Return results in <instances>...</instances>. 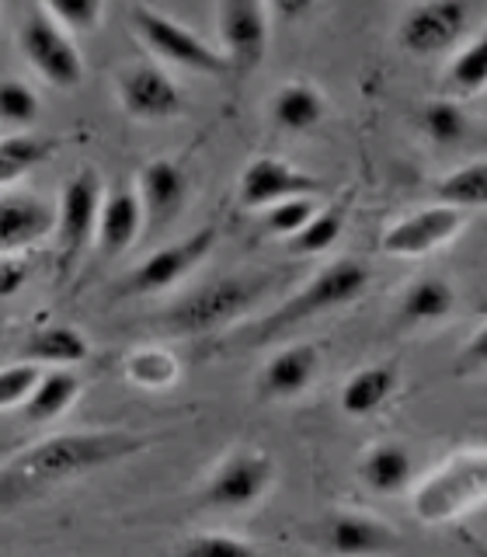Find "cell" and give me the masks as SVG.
Here are the masks:
<instances>
[{"mask_svg": "<svg viewBox=\"0 0 487 557\" xmlns=\"http://www.w3.org/2000/svg\"><path fill=\"white\" fill-rule=\"evenodd\" d=\"M216 248V226L205 223L199 226L196 234H188L182 240H171L164 248H157L150 258H143L139 265L129 272L126 278V289L129 296H153V293H164L171 289L178 278H185L196 265L209 258V251Z\"/></svg>", "mask_w": 487, "mask_h": 557, "instance_id": "obj_8", "label": "cell"}, {"mask_svg": "<svg viewBox=\"0 0 487 557\" xmlns=\"http://www.w3.org/2000/svg\"><path fill=\"white\" fill-rule=\"evenodd\" d=\"M57 234V209L32 191L0 188V255H25Z\"/></svg>", "mask_w": 487, "mask_h": 557, "instance_id": "obj_15", "label": "cell"}, {"mask_svg": "<svg viewBox=\"0 0 487 557\" xmlns=\"http://www.w3.org/2000/svg\"><path fill=\"white\" fill-rule=\"evenodd\" d=\"M129 25L136 32V39L143 42L157 60H164L171 66H185L191 74H209V77L230 74V63H226L223 49H213L205 39H199L196 32H188L182 22L167 17L164 11L139 4L129 11Z\"/></svg>", "mask_w": 487, "mask_h": 557, "instance_id": "obj_6", "label": "cell"}, {"mask_svg": "<svg viewBox=\"0 0 487 557\" xmlns=\"http://www.w3.org/2000/svg\"><path fill=\"white\" fill-rule=\"evenodd\" d=\"M452 307H457V293H452V286L446 283V278L425 275L404 289L397 313L404 324H435V321L449 318Z\"/></svg>", "mask_w": 487, "mask_h": 557, "instance_id": "obj_25", "label": "cell"}, {"mask_svg": "<svg viewBox=\"0 0 487 557\" xmlns=\"http://www.w3.org/2000/svg\"><path fill=\"white\" fill-rule=\"evenodd\" d=\"M400 373L390 362H376V366H362L352 376L345 380L341 387V411L352 418H365L379 411L390 400V394L397 391Z\"/></svg>", "mask_w": 487, "mask_h": 557, "instance_id": "obj_21", "label": "cell"}, {"mask_svg": "<svg viewBox=\"0 0 487 557\" xmlns=\"http://www.w3.org/2000/svg\"><path fill=\"white\" fill-rule=\"evenodd\" d=\"M470 11L463 0H425L400 22V46L411 57H439L466 32Z\"/></svg>", "mask_w": 487, "mask_h": 557, "instance_id": "obj_13", "label": "cell"}, {"mask_svg": "<svg viewBox=\"0 0 487 557\" xmlns=\"http://www.w3.org/2000/svg\"><path fill=\"white\" fill-rule=\"evenodd\" d=\"M269 293V275H223L191 289L185 300L161 313V327L171 338H199L248 318L261 296Z\"/></svg>", "mask_w": 487, "mask_h": 557, "instance_id": "obj_2", "label": "cell"}, {"mask_svg": "<svg viewBox=\"0 0 487 557\" xmlns=\"http://www.w3.org/2000/svg\"><path fill=\"white\" fill-rule=\"evenodd\" d=\"M60 150L57 139L49 136H4L0 139V188L14 185L17 178H25L28 171L46 164L52 153Z\"/></svg>", "mask_w": 487, "mask_h": 557, "instance_id": "obj_26", "label": "cell"}, {"mask_svg": "<svg viewBox=\"0 0 487 557\" xmlns=\"http://www.w3.org/2000/svg\"><path fill=\"white\" fill-rule=\"evenodd\" d=\"M487 505V446L446 457L414 487V516L425 527H442Z\"/></svg>", "mask_w": 487, "mask_h": 557, "instance_id": "obj_3", "label": "cell"}, {"mask_svg": "<svg viewBox=\"0 0 487 557\" xmlns=\"http://www.w3.org/2000/svg\"><path fill=\"white\" fill-rule=\"evenodd\" d=\"M359 478L362 484L376 495H397L404 492L414 478V460L404 446L397 443H379L362 457L359 463Z\"/></svg>", "mask_w": 487, "mask_h": 557, "instance_id": "obj_23", "label": "cell"}, {"mask_svg": "<svg viewBox=\"0 0 487 557\" xmlns=\"http://www.w3.org/2000/svg\"><path fill=\"white\" fill-rule=\"evenodd\" d=\"M147 446V440L126 429H87V432H60L46 435L35 446L14 453L0 467V505L35 502L57 487L95 474L101 467L133 457Z\"/></svg>", "mask_w": 487, "mask_h": 557, "instance_id": "obj_1", "label": "cell"}, {"mask_svg": "<svg viewBox=\"0 0 487 557\" xmlns=\"http://www.w3.org/2000/svg\"><path fill=\"white\" fill-rule=\"evenodd\" d=\"M39 376H42V366H35L28 359L4 366V370H0V414L11 408H22Z\"/></svg>", "mask_w": 487, "mask_h": 557, "instance_id": "obj_36", "label": "cell"}, {"mask_svg": "<svg viewBox=\"0 0 487 557\" xmlns=\"http://www.w3.org/2000/svg\"><path fill=\"white\" fill-rule=\"evenodd\" d=\"M223 57L237 74H251L269 52V4L265 0H220Z\"/></svg>", "mask_w": 487, "mask_h": 557, "instance_id": "obj_11", "label": "cell"}, {"mask_svg": "<svg viewBox=\"0 0 487 557\" xmlns=\"http://www.w3.org/2000/svg\"><path fill=\"white\" fill-rule=\"evenodd\" d=\"M317 191H321V178H313V174L283 161V157H254V161H248V168L240 171L237 202L244 209H261V213H265L269 206L283 199L317 196Z\"/></svg>", "mask_w": 487, "mask_h": 557, "instance_id": "obj_12", "label": "cell"}, {"mask_svg": "<svg viewBox=\"0 0 487 557\" xmlns=\"http://www.w3.org/2000/svg\"><path fill=\"white\" fill-rule=\"evenodd\" d=\"M28 278V261L22 255H0V300H8Z\"/></svg>", "mask_w": 487, "mask_h": 557, "instance_id": "obj_37", "label": "cell"}, {"mask_svg": "<svg viewBox=\"0 0 487 557\" xmlns=\"http://www.w3.org/2000/svg\"><path fill=\"white\" fill-rule=\"evenodd\" d=\"M182 376V366L174 359L167 348L161 345H147V348H136V352L126 356V380L139 391H167L174 387Z\"/></svg>", "mask_w": 487, "mask_h": 557, "instance_id": "obj_27", "label": "cell"}, {"mask_svg": "<svg viewBox=\"0 0 487 557\" xmlns=\"http://www.w3.org/2000/svg\"><path fill=\"white\" fill-rule=\"evenodd\" d=\"M122 112L139 122H164L185 112V95L167 70L153 63H133L115 77Z\"/></svg>", "mask_w": 487, "mask_h": 557, "instance_id": "obj_10", "label": "cell"}, {"mask_svg": "<svg viewBox=\"0 0 487 557\" xmlns=\"http://www.w3.org/2000/svg\"><path fill=\"white\" fill-rule=\"evenodd\" d=\"M422 129L435 144H460L466 133V115L460 112V104L452 101H428L422 109Z\"/></svg>", "mask_w": 487, "mask_h": 557, "instance_id": "obj_34", "label": "cell"}, {"mask_svg": "<svg viewBox=\"0 0 487 557\" xmlns=\"http://www.w3.org/2000/svg\"><path fill=\"white\" fill-rule=\"evenodd\" d=\"M463 231V209H452L435 202L428 209H417V213L397 220L387 234H383V251L394 258H422L439 251L442 244H449Z\"/></svg>", "mask_w": 487, "mask_h": 557, "instance_id": "obj_14", "label": "cell"}, {"mask_svg": "<svg viewBox=\"0 0 487 557\" xmlns=\"http://www.w3.org/2000/svg\"><path fill=\"white\" fill-rule=\"evenodd\" d=\"M104 188L95 168L77 171L74 178H66L60 191V213H57V275L66 278L84 261L87 248L95 244L98 234V213H101Z\"/></svg>", "mask_w": 487, "mask_h": 557, "instance_id": "obj_5", "label": "cell"}, {"mask_svg": "<svg viewBox=\"0 0 487 557\" xmlns=\"http://www.w3.org/2000/svg\"><path fill=\"white\" fill-rule=\"evenodd\" d=\"M80 387L84 383L74 373V366H49V370H42V376L35 380L32 394L25 397L22 414L35 425L57 422V418H63L70 408H74V400L80 397Z\"/></svg>", "mask_w": 487, "mask_h": 557, "instance_id": "obj_20", "label": "cell"}, {"mask_svg": "<svg viewBox=\"0 0 487 557\" xmlns=\"http://www.w3.org/2000/svg\"><path fill=\"white\" fill-rule=\"evenodd\" d=\"M317 366H321V356L310 342L286 345L265 362V370L258 376V391L269 400L300 397L313 383V376H317Z\"/></svg>", "mask_w": 487, "mask_h": 557, "instance_id": "obj_17", "label": "cell"}, {"mask_svg": "<svg viewBox=\"0 0 487 557\" xmlns=\"http://www.w3.org/2000/svg\"><path fill=\"white\" fill-rule=\"evenodd\" d=\"M345 216H348V199L317 209V213L303 223V231H296L289 237V251L292 255H321L327 248H335L345 231Z\"/></svg>", "mask_w": 487, "mask_h": 557, "instance_id": "obj_29", "label": "cell"}, {"mask_svg": "<svg viewBox=\"0 0 487 557\" xmlns=\"http://www.w3.org/2000/svg\"><path fill=\"white\" fill-rule=\"evenodd\" d=\"M435 199L452 209H484L487 206V157H477L442 182H435Z\"/></svg>", "mask_w": 487, "mask_h": 557, "instance_id": "obj_28", "label": "cell"}, {"mask_svg": "<svg viewBox=\"0 0 487 557\" xmlns=\"http://www.w3.org/2000/svg\"><path fill=\"white\" fill-rule=\"evenodd\" d=\"M39 119V95L32 91L25 81H0V122L4 126H32V122Z\"/></svg>", "mask_w": 487, "mask_h": 557, "instance_id": "obj_31", "label": "cell"}, {"mask_svg": "<svg viewBox=\"0 0 487 557\" xmlns=\"http://www.w3.org/2000/svg\"><path fill=\"white\" fill-rule=\"evenodd\" d=\"M327 544L338 554H390L400 547V536L376 516L338 512L327 522Z\"/></svg>", "mask_w": 487, "mask_h": 557, "instance_id": "obj_19", "label": "cell"}, {"mask_svg": "<svg viewBox=\"0 0 487 557\" xmlns=\"http://www.w3.org/2000/svg\"><path fill=\"white\" fill-rule=\"evenodd\" d=\"M174 550L188 557H244V554H254L258 544L234 533H191Z\"/></svg>", "mask_w": 487, "mask_h": 557, "instance_id": "obj_33", "label": "cell"}, {"mask_svg": "<svg viewBox=\"0 0 487 557\" xmlns=\"http://www.w3.org/2000/svg\"><path fill=\"white\" fill-rule=\"evenodd\" d=\"M365 283H370V269H365L362 261H355V258L330 261V265H324L307 286L296 289L289 300L272 313V318H265L258 324V338H272V335H278V331L296 327L303 321L321 318V313H330L345 304H352L355 296L365 289Z\"/></svg>", "mask_w": 487, "mask_h": 557, "instance_id": "obj_4", "label": "cell"}, {"mask_svg": "<svg viewBox=\"0 0 487 557\" xmlns=\"http://www.w3.org/2000/svg\"><path fill=\"white\" fill-rule=\"evenodd\" d=\"M265 4L278 22H296V17H303L317 0H265Z\"/></svg>", "mask_w": 487, "mask_h": 557, "instance_id": "obj_39", "label": "cell"}, {"mask_svg": "<svg viewBox=\"0 0 487 557\" xmlns=\"http://www.w3.org/2000/svg\"><path fill=\"white\" fill-rule=\"evenodd\" d=\"M317 213L313 206V196H296V199H283L265 209V231L272 237H292L296 231H303V223Z\"/></svg>", "mask_w": 487, "mask_h": 557, "instance_id": "obj_35", "label": "cell"}, {"mask_svg": "<svg viewBox=\"0 0 487 557\" xmlns=\"http://www.w3.org/2000/svg\"><path fill=\"white\" fill-rule=\"evenodd\" d=\"M327 115V101L313 84L307 81H289L283 91L272 98V119L278 129L286 133H310L321 126Z\"/></svg>", "mask_w": 487, "mask_h": 557, "instance_id": "obj_24", "label": "cell"}, {"mask_svg": "<svg viewBox=\"0 0 487 557\" xmlns=\"http://www.w3.org/2000/svg\"><path fill=\"white\" fill-rule=\"evenodd\" d=\"M91 356V345L80 335L74 324H46L32 331L28 342L22 345V359L35 366H80Z\"/></svg>", "mask_w": 487, "mask_h": 557, "instance_id": "obj_22", "label": "cell"}, {"mask_svg": "<svg viewBox=\"0 0 487 557\" xmlns=\"http://www.w3.org/2000/svg\"><path fill=\"white\" fill-rule=\"evenodd\" d=\"M136 196L139 206H143V237H153L182 213V206L188 199V174L182 164L157 157V161H150L139 171Z\"/></svg>", "mask_w": 487, "mask_h": 557, "instance_id": "obj_16", "label": "cell"}, {"mask_svg": "<svg viewBox=\"0 0 487 557\" xmlns=\"http://www.w3.org/2000/svg\"><path fill=\"white\" fill-rule=\"evenodd\" d=\"M460 362H463V370H487V324L477 327V335L463 345Z\"/></svg>", "mask_w": 487, "mask_h": 557, "instance_id": "obj_38", "label": "cell"}, {"mask_svg": "<svg viewBox=\"0 0 487 557\" xmlns=\"http://www.w3.org/2000/svg\"><path fill=\"white\" fill-rule=\"evenodd\" d=\"M42 11L70 35L95 32L104 17V0H42Z\"/></svg>", "mask_w": 487, "mask_h": 557, "instance_id": "obj_32", "label": "cell"}, {"mask_svg": "<svg viewBox=\"0 0 487 557\" xmlns=\"http://www.w3.org/2000/svg\"><path fill=\"white\" fill-rule=\"evenodd\" d=\"M449 84L463 95L487 87V28L466 49H460L449 63Z\"/></svg>", "mask_w": 487, "mask_h": 557, "instance_id": "obj_30", "label": "cell"}, {"mask_svg": "<svg viewBox=\"0 0 487 557\" xmlns=\"http://www.w3.org/2000/svg\"><path fill=\"white\" fill-rule=\"evenodd\" d=\"M17 46H22L25 60L35 66V74L46 84L60 87V91H74L84 81V60L77 42L46 11H35L25 17L22 32H17Z\"/></svg>", "mask_w": 487, "mask_h": 557, "instance_id": "obj_7", "label": "cell"}, {"mask_svg": "<svg viewBox=\"0 0 487 557\" xmlns=\"http://www.w3.org/2000/svg\"><path fill=\"white\" fill-rule=\"evenodd\" d=\"M275 478V463L261 449H237L230 453L213 474H209L202 498L213 509H251L269 495Z\"/></svg>", "mask_w": 487, "mask_h": 557, "instance_id": "obj_9", "label": "cell"}, {"mask_svg": "<svg viewBox=\"0 0 487 557\" xmlns=\"http://www.w3.org/2000/svg\"><path fill=\"white\" fill-rule=\"evenodd\" d=\"M143 237V206H139L136 188H115L104 191L101 213H98V234L95 244L101 255H122Z\"/></svg>", "mask_w": 487, "mask_h": 557, "instance_id": "obj_18", "label": "cell"}]
</instances>
